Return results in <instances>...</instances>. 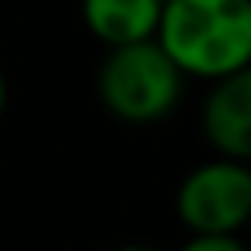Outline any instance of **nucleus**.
<instances>
[{"label": "nucleus", "instance_id": "4", "mask_svg": "<svg viewBox=\"0 0 251 251\" xmlns=\"http://www.w3.org/2000/svg\"><path fill=\"white\" fill-rule=\"evenodd\" d=\"M200 129L218 155L251 163V63L211 81L200 107Z\"/></svg>", "mask_w": 251, "mask_h": 251}, {"label": "nucleus", "instance_id": "6", "mask_svg": "<svg viewBox=\"0 0 251 251\" xmlns=\"http://www.w3.org/2000/svg\"><path fill=\"white\" fill-rule=\"evenodd\" d=\"M177 251H251V244L240 233H188Z\"/></svg>", "mask_w": 251, "mask_h": 251}, {"label": "nucleus", "instance_id": "7", "mask_svg": "<svg viewBox=\"0 0 251 251\" xmlns=\"http://www.w3.org/2000/svg\"><path fill=\"white\" fill-rule=\"evenodd\" d=\"M4 111H8V78L0 71V118H4Z\"/></svg>", "mask_w": 251, "mask_h": 251}, {"label": "nucleus", "instance_id": "9", "mask_svg": "<svg viewBox=\"0 0 251 251\" xmlns=\"http://www.w3.org/2000/svg\"><path fill=\"white\" fill-rule=\"evenodd\" d=\"M244 233H248V244H251V218H248V229H244Z\"/></svg>", "mask_w": 251, "mask_h": 251}, {"label": "nucleus", "instance_id": "10", "mask_svg": "<svg viewBox=\"0 0 251 251\" xmlns=\"http://www.w3.org/2000/svg\"><path fill=\"white\" fill-rule=\"evenodd\" d=\"M159 4H163V8H166V4H170V0H159Z\"/></svg>", "mask_w": 251, "mask_h": 251}, {"label": "nucleus", "instance_id": "3", "mask_svg": "<svg viewBox=\"0 0 251 251\" xmlns=\"http://www.w3.org/2000/svg\"><path fill=\"white\" fill-rule=\"evenodd\" d=\"M174 211L188 233H244L251 218V163L218 155L192 166L177 185Z\"/></svg>", "mask_w": 251, "mask_h": 251}, {"label": "nucleus", "instance_id": "2", "mask_svg": "<svg viewBox=\"0 0 251 251\" xmlns=\"http://www.w3.org/2000/svg\"><path fill=\"white\" fill-rule=\"evenodd\" d=\"M181 89L185 74L155 37L111 48L96 74V96L103 111L133 126L166 118L177 107Z\"/></svg>", "mask_w": 251, "mask_h": 251}, {"label": "nucleus", "instance_id": "8", "mask_svg": "<svg viewBox=\"0 0 251 251\" xmlns=\"http://www.w3.org/2000/svg\"><path fill=\"white\" fill-rule=\"evenodd\" d=\"M115 251H159V248H148V244H122V248Z\"/></svg>", "mask_w": 251, "mask_h": 251}, {"label": "nucleus", "instance_id": "5", "mask_svg": "<svg viewBox=\"0 0 251 251\" xmlns=\"http://www.w3.org/2000/svg\"><path fill=\"white\" fill-rule=\"evenodd\" d=\"M163 4L159 0H81V23L107 48L155 37Z\"/></svg>", "mask_w": 251, "mask_h": 251}, {"label": "nucleus", "instance_id": "1", "mask_svg": "<svg viewBox=\"0 0 251 251\" xmlns=\"http://www.w3.org/2000/svg\"><path fill=\"white\" fill-rule=\"evenodd\" d=\"M155 41L185 78L218 81L251 63V0H170Z\"/></svg>", "mask_w": 251, "mask_h": 251}]
</instances>
